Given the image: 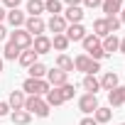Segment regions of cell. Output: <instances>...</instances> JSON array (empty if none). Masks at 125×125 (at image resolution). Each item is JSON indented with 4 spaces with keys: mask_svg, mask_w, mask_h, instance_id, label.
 <instances>
[{
    "mask_svg": "<svg viewBox=\"0 0 125 125\" xmlns=\"http://www.w3.org/2000/svg\"><path fill=\"white\" fill-rule=\"evenodd\" d=\"M118 52H120V54H125V37L120 39V47H118Z\"/></svg>",
    "mask_w": 125,
    "mask_h": 125,
    "instance_id": "74e56055",
    "label": "cell"
},
{
    "mask_svg": "<svg viewBox=\"0 0 125 125\" xmlns=\"http://www.w3.org/2000/svg\"><path fill=\"white\" fill-rule=\"evenodd\" d=\"M93 34L98 37V39H105L110 32H108V25H105V17H101V20H96L93 22Z\"/></svg>",
    "mask_w": 125,
    "mask_h": 125,
    "instance_id": "cb8c5ba5",
    "label": "cell"
},
{
    "mask_svg": "<svg viewBox=\"0 0 125 125\" xmlns=\"http://www.w3.org/2000/svg\"><path fill=\"white\" fill-rule=\"evenodd\" d=\"M64 34H66V39H69V42H81V39L86 37V30H83V25L79 22V25H69Z\"/></svg>",
    "mask_w": 125,
    "mask_h": 125,
    "instance_id": "30bf717a",
    "label": "cell"
},
{
    "mask_svg": "<svg viewBox=\"0 0 125 125\" xmlns=\"http://www.w3.org/2000/svg\"><path fill=\"white\" fill-rule=\"evenodd\" d=\"M47 83H49L52 88H59V86L69 83V74L61 71V69H52V71H47Z\"/></svg>",
    "mask_w": 125,
    "mask_h": 125,
    "instance_id": "5b68a950",
    "label": "cell"
},
{
    "mask_svg": "<svg viewBox=\"0 0 125 125\" xmlns=\"http://www.w3.org/2000/svg\"><path fill=\"white\" fill-rule=\"evenodd\" d=\"M64 20H66V22H71V25H79V22L83 20V10H81V5H71V8H66Z\"/></svg>",
    "mask_w": 125,
    "mask_h": 125,
    "instance_id": "7c38bea8",
    "label": "cell"
},
{
    "mask_svg": "<svg viewBox=\"0 0 125 125\" xmlns=\"http://www.w3.org/2000/svg\"><path fill=\"white\" fill-rule=\"evenodd\" d=\"M79 108L88 115V113H93V110L98 108V98H96L93 93H83V96L79 98Z\"/></svg>",
    "mask_w": 125,
    "mask_h": 125,
    "instance_id": "ba28073f",
    "label": "cell"
},
{
    "mask_svg": "<svg viewBox=\"0 0 125 125\" xmlns=\"http://www.w3.org/2000/svg\"><path fill=\"white\" fill-rule=\"evenodd\" d=\"M81 44H83V52L88 54L91 49H96V47H101V39H98L96 34H86V37L81 39Z\"/></svg>",
    "mask_w": 125,
    "mask_h": 125,
    "instance_id": "4316f807",
    "label": "cell"
},
{
    "mask_svg": "<svg viewBox=\"0 0 125 125\" xmlns=\"http://www.w3.org/2000/svg\"><path fill=\"white\" fill-rule=\"evenodd\" d=\"M5 15H8V12H5V8H0V25H3V20H5Z\"/></svg>",
    "mask_w": 125,
    "mask_h": 125,
    "instance_id": "ab89813d",
    "label": "cell"
},
{
    "mask_svg": "<svg viewBox=\"0 0 125 125\" xmlns=\"http://www.w3.org/2000/svg\"><path fill=\"white\" fill-rule=\"evenodd\" d=\"M44 101H47V105H49V108H52V105H61V103H64V98H61L59 88H49V91H47V96H44Z\"/></svg>",
    "mask_w": 125,
    "mask_h": 125,
    "instance_id": "603a6c76",
    "label": "cell"
},
{
    "mask_svg": "<svg viewBox=\"0 0 125 125\" xmlns=\"http://www.w3.org/2000/svg\"><path fill=\"white\" fill-rule=\"evenodd\" d=\"M64 3H66V5L71 8V5H79V3H81V0H64Z\"/></svg>",
    "mask_w": 125,
    "mask_h": 125,
    "instance_id": "f35d334b",
    "label": "cell"
},
{
    "mask_svg": "<svg viewBox=\"0 0 125 125\" xmlns=\"http://www.w3.org/2000/svg\"><path fill=\"white\" fill-rule=\"evenodd\" d=\"M120 25H125V10H120Z\"/></svg>",
    "mask_w": 125,
    "mask_h": 125,
    "instance_id": "60d3db41",
    "label": "cell"
},
{
    "mask_svg": "<svg viewBox=\"0 0 125 125\" xmlns=\"http://www.w3.org/2000/svg\"><path fill=\"white\" fill-rule=\"evenodd\" d=\"M101 47H103V52H105V56H108V54L118 52V47H120V39H118L115 34H108V37L101 42Z\"/></svg>",
    "mask_w": 125,
    "mask_h": 125,
    "instance_id": "2e32d148",
    "label": "cell"
},
{
    "mask_svg": "<svg viewBox=\"0 0 125 125\" xmlns=\"http://www.w3.org/2000/svg\"><path fill=\"white\" fill-rule=\"evenodd\" d=\"M79 125H98V123H96V120H93V118H83V120H81V123H79Z\"/></svg>",
    "mask_w": 125,
    "mask_h": 125,
    "instance_id": "d590c367",
    "label": "cell"
},
{
    "mask_svg": "<svg viewBox=\"0 0 125 125\" xmlns=\"http://www.w3.org/2000/svg\"><path fill=\"white\" fill-rule=\"evenodd\" d=\"M59 93H61V98H64V103H66V101H71V98H74V86H71V83L59 86Z\"/></svg>",
    "mask_w": 125,
    "mask_h": 125,
    "instance_id": "4dcf8cb0",
    "label": "cell"
},
{
    "mask_svg": "<svg viewBox=\"0 0 125 125\" xmlns=\"http://www.w3.org/2000/svg\"><path fill=\"white\" fill-rule=\"evenodd\" d=\"M3 3H5V8H10V10H15L20 3H22V0H3Z\"/></svg>",
    "mask_w": 125,
    "mask_h": 125,
    "instance_id": "836d02e7",
    "label": "cell"
},
{
    "mask_svg": "<svg viewBox=\"0 0 125 125\" xmlns=\"http://www.w3.org/2000/svg\"><path fill=\"white\" fill-rule=\"evenodd\" d=\"M47 27H49L54 34H64L66 27H69V22L64 20V15H52V20L47 22Z\"/></svg>",
    "mask_w": 125,
    "mask_h": 125,
    "instance_id": "9c48e42d",
    "label": "cell"
},
{
    "mask_svg": "<svg viewBox=\"0 0 125 125\" xmlns=\"http://www.w3.org/2000/svg\"><path fill=\"white\" fill-rule=\"evenodd\" d=\"M74 69L76 71H83V74H96L101 66H98V61H93L88 54H79L74 59Z\"/></svg>",
    "mask_w": 125,
    "mask_h": 125,
    "instance_id": "3957f363",
    "label": "cell"
},
{
    "mask_svg": "<svg viewBox=\"0 0 125 125\" xmlns=\"http://www.w3.org/2000/svg\"><path fill=\"white\" fill-rule=\"evenodd\" d=\"M25 30H27L32 37H39V34H44L47 22H44L42 17H27V20H25Z\"/></svg>",
    "mask_w": 125,
    "mask_h": 125,
    "instance_id": "8992f818",
    "label": "cell"
},
{
    "mask_svg": "<svg viewBox=\"0 0 125 125\" xmlns=\"http://www.w3.org/2000/svg\"><path fill=\"white\" fill-rule=\"evenodd\" d=\"M20 52H22L20 47H15L12 42H8V44H5V49H3V56H5L8 61H15V59L20 56Z\"/></svg>",
    "mask_w": 125,
    "mask_h": 125,
    "instance_id": "83f0119b",
    "label": "cell"
},
{
    "mask_svg": "<svg viewBox=\"0 0 125 125\" xmlns=\"http://www.w3.org/2000/svg\"><path fill=\"white\" fill-rule=\"evenodd\" d=\"M83 88H86L88 93H93V96H96V91L101 88V81L96 79V74H86V76H83Z\"/></svg>",
    "mask_w": 125,
    "mask_h": 125,
    "instance_id": "ac0fdd59",
    "label": "cell"
},
{
    "mask_svg": "<svg viewBox=\"0 0 125 125\" xmlns=\"http://www.w3.org/2000/svg\"><path fill=\"white\" fill-rule=\"evenodd\" d=\"M27 71H30V79H44L49 69H47V66L42 64V61H34V64H32V66H30Z\"/></svg>",
    "mask_w": 125,
    "mask_h": 125,
    "instance_id": "7402d4cb",
    "label": "cell"
},
{
    "mask_svg": "<svg viewBox=\"0 0 125 125\" xmlns=\"http://www.w3.org/2000/svg\"><path fill=\"white\" fill-rule=\"evenodd\" d=\"M8 42H12L15 47H20L22 52H25V49H32V34H30L27 30H12Z\"/></svg>",
    "mask_w": 125,
    "mask_h": 125,
    "instance_id": "277c9868",
    "label": "cell"
},
{
    "mask_svg": "<svg viewBox=\"0 0 125 125\" xmlns=\"http://www.w3.org/2000/svg\"><path fill=\"white\" fill-rule=\"evenodd\" d=\"M105 25H108V32H110V34H115V32L120 30V20H118V17H105Z\"/></svg>",
    "mask_w": 125,
    "mask_h": 125,
    "instance_id": "1f68e13d",
    "label": "cell"
},
{
    "mask_svg": "<svg viewBox=\"0 0 125 125\" xmlns=\"http://www.w3.org/2000/svg\"><path fill=\"white\" fill-rule=\"evenodd\" d=\"M10 118H12V123H15V125H27V123L32 120V115H30L25 108H22V110H12V113H10Z\"/></svg>",
    "mask_w": 125,
    "mask_h": 125,
    "instance_id": "484cf974",
    "label": "cell"
},
{
    "mask_svg": "<svg viewBox=\"0 0 125 125\" xmlns=\"http://www.w3.org/2000/svg\"><path fill=\"white\" fill-rule=\"evenodd\" d=\"M27 12L30 17H39L44 12V0H27Z\"/></svg>",
    "mask_w": 125,
    "mask_h": 125,
    "instance_id": "d6986e66",
    "label": "cell"
},
{
    "mask_svg": "<svg viewBox=\"0 0 125 125\" xmlns=\"http://www.w3.org/2000/svg\"><path fill=\"white\" fill-rule=\"evenodd\" d=\"M5 20L10 22V27H12V30H20V27L25 25V20H27V17H25V12H20V10L15 8V10H10V12L5 15Z\"/></svg>",
    "mask_w": 125,
    "mask_h": 125,
    "instance_id": "4fadbf2b",
    "label": "cell"
},
{
    "mask_svg": "<svg viewBox=\"0 0 125 125\" xmlns=\"http://www.w3.org/2000/svg\"><path fill=\"white\" fill-rule=\"evenodd\" d=\"M110 118H113V110H110V108H101V105H98V108L93 110V120H96L98 125H101V123H108Z\"/></svg>",
    "mask_w": 125,
    "mask_h": 125,
    "instance_id": "d4e9b609",
    "label": "cell"
},
{
    "mask_svg": "<svg viewBox=\"0 0 125 125\" xmlns=\"http://www.w3.org/2000/svg\"><path fill=\"white\" fill-rule=\"evenodd\" d=\"M3 39H8V30H5L3 25H0V42H3Z\"/></svg>",
    "mask_w": 125,
    "mask_h": 125,
    "instance_id": "8d00e7d4",
    "label": "cell"
},
{
    "mask_svg": "<svg viewBox=\"0 0 125 125\" xmlns=\"http://www.w3.org/2000/svg\"><path fill=\"white\" fill-rule=\"evenodd\" d=\"M32 52H37V56H39V54L52 52V39H49V37H44V34L34 37V39H32Z\"/></svg>",
    "mask_w": 125,
    "mask_h": 125,
    "instance_id": "52a82bcc",
    "label": "cell"
},
{
    "mask_svg": "<svg viewBox=\"0 0 125 125\" xmlns=\"http://www.w3.org/2000/svg\"><path fill=\"white\" fill-rule=\"evenodd\" d=\"M44 12L61 15V3H59V0H44Z\"/></svg>",
    "mask_w": 125,
    "mask_h": 125,
    "instance_id": "f546056e",
    "label": "cell"
},
{
    "mask_svg": "<svg viewBox=\"0 0 125 125\" xmlns=\"http://www.w3.org/2000/svg\"><path fill=\"white\" fill-rule=\"evenodd\" d=\"M25 93L22 91H12L10 93V101H8V105H10V110H22L25 108Z\"/></svg>",
    "mask_w": 125,
    "mask_h": 125,
    "instance_id": "9a60e30c",
    "label": "cell"
},
{
    "mask_svg": "<svg viewBox=\"0 0 125 125\" xmlns=\"http://www.w3.org/2000/svg\"><path fill=\"white\" fill-rule=\"evenodd\" d=\"M56 69H61V71H74V59L71 56H66V54H59L56 56Z\"/></svg>",
    "mask_w": 125,
    "mask_h": 125,
    "instance_id": "44dd1931",
    "label": "cell"
},
{
    "mask_svg": "<svg viewBox=\"0 0 125 125\" xmlns=\"http://www.w3.org/2000/svg\"><path fill=\"white\" fill-rule=\"evenodd\" d=\"M8 113H10V105L5 101H0V115H8Z\"/></svg>",
    "mask_w": 125,
    "mask_h": 125,
    "instance_id": "e575fe53",
    "label": "cell"
},
{
    "mask_svg": "<svg viewBox=\"0 0 125 125\" xmlns=\"http://www.w3.org/2000/svg\"><path fill=\"white\" fill-rule=\"evenodd\" d=\"M108 103H110L113 108H118V105H125V86H118V88L108 91Z\"/></svg>",
    "mask_w": 125,
    "mask_h": 125,
    "instance_id": "8fae6325",
    "label": "cell"
},
{
    "mask_svg": "<svg viewBox=\"0 0 125 125\" xmlns=\"http://www.w3.org/2000/svg\"><path fill=\"white\" fill-rule=\"evenodd\" d=\"M81 3H83L86 8H98V5L103 3V0H81Z\"/></svg>",
    "mask_w": 125,
    "mask_h": 125,
    "instance_id": "d6a6232c",
    "label": "cell"
},
{
    "mask_svg": "<svg viewBox=\"0 0 125 125\" xmlns=\"http://www.w3.org/2000/svg\"><path fill=\"white\" fill-rule=\"evenodd\" d=\"M17 61H20L22 66H27V69H30V66L34 64V61H37V52H32V49H25V52H20Z\"/></svg>",
    "mask_w": 125,
    "mask_h": 125,
    "instance_id": "ffe728a7",
    "label": "cell"
},
{
    "mask_svg": "<svg viewBox=\"0 0 125 125\" xmlns=\"http://www.w3.org/2000/svg\"><path fill=\"white\" fill-rule=\"evenodd\" d=\"M0 71H3V59H0Z\"/></svg>",
    "mask_w": 125,
    "mask_h": 125,
    "instance_id": "b9f144b4",
    "label": "cell"
},
{
    "mask_svg": "<svg viewBox=\"0 0 125 125\" xmlns=\"http://www.w3.org/2000/svg\"><path fill=\"white\" fill-rule=\"evenodd\" d=\"M120 125H125V123H120Z\"/></svg>",
    "mask_w": 125,
    "mask_h": 125,
    "instance_id": "7bdbcfd3",
    "label": "cell"
},
{
    "mask_svg": "<svg viewBox=\"0 0 125 125\" xmlns=\"http://www.w3.org/2000/svg\"><path fill=\"white\" fill-rule=\"evenodd\" d=\"M101 88H105V91L118 88V74H115V71H105L103 79H101Z\"/></svg>",
    "mask_w": 125,
    "mask_h": 125,
    "instance_id": "e0dca14e",
    "label": "cell"
},
{
    "mask_svg": "<svg viewBox=\"0 0 125 125\" xmlns=\"http://www.w3.org/2000/svg\"><path fill=\"white\" fill-rule=\"evenodd\" d=\"M69 44H71V42L66 39V34H54V39H52V47H54L56 52H66Z\"/></svg>",
    "mask_w": 125,
    "mask_h": 125,
    "instance_id": "f1b7e54d",
    "label": "cell"
},
{
    "mask_svg": "<svg viewBox=\"0 0 125 125\" xmlns=\"http://www.w3.org/2000/svg\"><path fill=\"white\" fill-rule=\"evenodd\" d=\"M25 110L30 115H37V118H47L49 115V105H47V101L42 96H30L25 101Z\"/></svg>",
    "mask_w": 125,
    "mask_h": 125,
    "instance_id": "6da1fadb",
    "label": "cell"
},
{
    "mask_svg": "<svg viewBox=\"0 0 125 125\" xmlns=\"http://www.w3.org/2000/svg\"><path fill=\"white\" fill-rule=\"evenodd\" d=\"M49 88L52 86L47 83V79H25L22 83V91H27L30 96H47Z\"/></svg>",
    "mask_w": 125,
    "mask_h": 125,
    "instance_id": "7a4b0ae2",
    "label": "cell"
},
{
    "mask_svg": "<svg viewBox=\"0 0 125 125\" xmlns=\"http://www.w3.org/2000/svg\"><path fill=\"white\" fill-rule=\"evenodd\" d=\"M101 8H103L105 17H115V15L120 12V8H123V0H103Z\"/></svg>",
    "mask_w": 125,
    "mask_h": 125,
    "instance_id": "5bb4252c",
    "label": "cell"
}]
</instances>
